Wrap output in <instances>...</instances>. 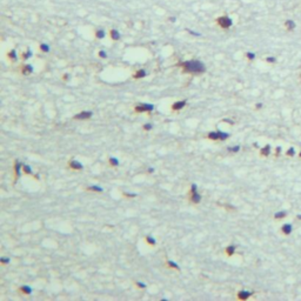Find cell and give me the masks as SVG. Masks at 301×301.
Segmentation results:
<instances>
[{
  "label": "cell",
  "instance_id": "obj_12",
  "mask_svg": "<svg viewBox=\"0 0 301 301\" xmlns=\"http://www.w3.org/2000/svg\"><path fill=\"white\" fill-rule=\"evenodd\" d=\"M282 232H283L285 234H290V232H292V226H290V224L283 225V227H282Z\"/></svg>",
  "mask_w": 301,
  "mask_h": 301
},
{
  "label": "cell",
  "instance_id": "obj_39",
  "mask_svg": "<svg viewBox=\"0 0 301 301\" xmlns=\"http://www.w3.org/2000/svg\"><path fill=\"white\" fill-rule=\"evenodd\" d=\"M224 121H226V122H228V124H231V125H233V121H231V120H224Z\"/></svg>",
  "mask_w": 301,
  "mask_h": 301
},
{
  "label": "cell",
  "instance_id": "obj_37",
  "mask_svg": "<svg viewBox=\"0 0 301 301\" xmlns=\"http://www.w3.org/2000/svg\"><path fill=\"white\" fill-rule=\"evenodd\" d=\"M99 55H100L101 58H106V53H105V52H102V51L99 53Z\"/></svg>",
  "mask_w": 301,
  "mask_h": 301
},
{
  "label": "cell",
  "instance_id": "obj_11",
  "mask_svg": "<svg viewBox=\"0 0 301 301\" xmlns=\"http://www.w3.org/2000/svg\"><path fill=\"white\" fill-rule=\"evenodd\" d=\"M234 252H235V246H234V245H231V246H228V247L226 248V253H227L228 255H233Z\"/></svg>",
  "mask_w": 301,
  "mask_h": 301
},
{
  "label": "cell",
  "instance_id": "obj_28",
  "mask_svg": "<svg viewBox=\"0 0 301 301\" xmlns=\"http://www.w3.org/2000/svg\"><path fill=\"white\" fill-rule=\"evenodd\" d=\"M240 150V146H235V147H228V150L229 152H238Z\"/></svg>",
  "mask_w": 301,
  "mask_h": 301
},
{
  "label": "cell",
  "instance_id": "obj_34",
  "mask_svg": "<svg viewBox=\"0 0 301 301\" xmlns=\"http://www.w3.org/2000/svg\"><path fill=\"white\" fill-rule=\"evenodd\" d=\"M137 285H138V287H140V288H145V287H146V285H145V283H140V282H137Z\"/></svg>",
  "mask_w": 301,
  "mask_h": 301
},
{
  "label": "cell",
  "instance_id": "obj_40",
  "mask_svg": "<svg viewBox=\"0 0 301 301\" xmlns=\"http://www.w3.org/2000/svg\"><path fill=\"white\" fill-rule=\"evenodd\" d=\"M261 106H262L261 104H258V105H257V108H261Z\"/></svg>",
  "mask_w": 301,
  "mask_h": 301
},
{
  "label": "cell",
  "instance_id": "obj_31",
  "mask_svg": "<svg viewBox=\"0 0 301 301\" xmlns=\"http://www.w3.org/2000/svg\"><path fill=\"white\" fill-rule=\"evenodd\" d=\"M247 58L248 59H251V60H253V59L255 58V54L254 53H247Z\"/></svg>",
  "mask_w": 301,
  "mask_h": 301
},
{
  "label": "cell",
  "instance_id": "obj_19",
  "mask_svg": "<svg viewBox=\"0 0 301 301\" xmlns=\"http://www.w3.org/2000/svg\"><path fill=\"white\" fill-rule=\"evenodd\" d=\"M111 34H112V38H113L114 40H118L119 38H120V34H119L118 31H115V30H113V31L111 32Z\"/></svg>",
  "mask_w": 301,
  "mask_h": 301
},
{
  "label": "cell",
  "instance_id": "obj_17",
  "mask_svg": "<svg viewBox=\"0 0 301 301\" xmlns=\"http://www.w3.org/2000/svg\"><path fill=\"white\" fill-rule=\"evenodd\" d=\"M109 163H111L112 166H114V167L119 166V161L117 158H111V159H109Z\"/></svg>",
  "mask_w": 301,
  "mask_h": 301
},
{
  "label": "cell",
  "instance_id": "obj_26",
  "mask_svg": "<svg viewBox=\"0 0 301 301\" xmlns=\"http://www.w3.org/2000/svg\"><path fill=\"white\" fill-rule=\"evenodd\" d=\"M286 215V212H279V213H275V218L277 219H281V218H283Z\"/></svg>",
  "mask_w": 301,
  "mask_h": 301
},
{
  "label": "cell",
  "instance_id": "obj_7",
  "mask_svg": "<svg viewBox=\"0 0 301 301\" xmlns=\"http://www.w3.org/2000/svg\"><path fill=\"white\" fill-rule=\"evenodd\" d=\"M185 105H186V100L176 101V102H174L172 105V109L173 111H179V109H181L183 107H185Z\"/></svg>",
  "mask_w": 301,
  "mask_h": 301
},
{
  "label": "cell",
  "instance_id": "obj_24",
  "mask_svg": "<svg viewBox=\"0 0 301 301\" xmlns=\"http://www.w3.org/2000/svg\"><path fill=\"white\" fill-rule=\"evenodd\" d=\"M22 168H24V172L26 173V174H32V170H31L30 166H24Z\"/></svg>",
  "mask_w": 301,
  "mask_h": 301
},
{
  "label": "cell",
  "instance_id": "obj_3",
  "mask_svg": "<svg viewBox=\"0 0 301 301\" xmlns=\"http://www.w3.org/2000/svg\"><path fill=\"white\" fill-rule=\"evenodd\" d=\"M92 117V112L91 111H84V112H80L79 114L74 115V119H78V120H85V119H89Z\"/></svg>",
  "mask_w": 301,
  "mask_h": 301
},
{
  "label": "cell",
  "instance_id": "obj_8",
  "mask_svg": "<svg viewBox=\"0 0 301 301\" xmlns=\"http://www.w3.org/2000/svg\"><path fill=\"white\" fill-rule=\"evenodd\" d=\"M191 199H192V201H193L194 204H199L201 201V195L198 193V192H194V193H192V198Z\"/></svg>",
  "mask_w": 301,
  "mask_h": 301
},
{
  "label": "cell",
  "instance_id": "obj_35",
  "mask_svg": "<svg viewBox=\"0 0 301 301\" xmlns=\"http://www.w3.org/2000/svg\"><path fill=\"white\" fill-rule=\"evenodd\" d=\"M194 192H196V185L195 183L192 185V193H194Z\"/></svg>",
  "mask_w": 301,
  "mask_h": 301
},
{
  "label": "cell",
  "instance_id": "obj_4",
  "mask_svg": "<svg viewBox=\"0 0 301 301\" xmlns=\"http://www.w3.org/2000/svg\"><path fill=\"white\" fill-rule=\"evenodd\" d=\"M219 24H220L222 27L227 28V27L232 26V20H231L229 18H226V17H224V18H220V19H219Z\"/></svg>",
  "mask_w": 301,
  "mask_h": 301
},
{
  "label": "cell",
  "instance_id": "obj_9",
  "mask_svg": "<svg viewBox=\"0 0 301 301\" xmlns=\"http://www.w3.org/2000/svg\"><path fill=\"white\" fill-rule=\"evenodd\" d=\"M207 138L211 140H220V135H219V131H216V132H211L208 135H207Z\"/></svg>",
  "mask_w": 301,
  "mask_h": 301
},
{
  "label": "cell",
  "instance_id": "obj_29",
  "mask_svg": "<svg viewBox=\"0 0 301 301\" xmlns=\"http://www.w3.org/2000/svg\"><path fill=\"white\" fill-rule=\"evenodd\" d=\"M0 261H1L2 264H8V262H10V258H1L0 259Z\"/></svg>",
  "mask_w": 301,
  "mask_h": 301
},
{
  "label": "cell",
  "instance_id": "obj_21",
  "mask_svg": "<svg viewBox=\"0 0 301 301\" xmlns=\"http://www.w3.org/2000/svg\"><path fill=\"white\" fill-rule=\"evenodd\" d=\"M167 264H168V266H170V267H172V268H175V269H178V270H180V267H179V266H178V265H176V264H175L174 261H168Z\"/></svg>",
  "mask_w": 301,
  "mask_h": 301
},
{
  "label": "cell",
  "instance_id": "obj_13",
  "mask_svg": "<svg viewBox=\"0 0 301 301\" xmlns=\"http://www.w3.org/2000/svg\"><path fill=\"white\" fill-rule=\"evenodd\" d=\"M20 292H22L24 294H31L32 288L28 287V286H22V287H20Z\"/></svg>",
  "mask_w": 301,
  "mask_h": 301
},
{
  "label": "cell",
  "instance_id": "obj_32",
  "mask_svg": "<svg viewBox=\"0 0 301 301\" xmlns=\"http://www.w3.org/2000/svg\"><path fill=\"white\" fill-rule=\"evenodd\" d=\"M267 61H268V63H275V58L268 57V58H267Z\"/></svg>",
  "mask_w": 301,
  "mask_h": 301
},
{
  "label": "cell",
  "instance_id": "obj_30",
  "mask_svg": "<svg viewBox=\"0 0 301 301\" xmlns=\"http://www.w3.org/2000/svg\"><path fill=\"white\" fill-rule=\"evenodd\" d=\"M144 129H145V131H150V129H152V125H150V124L144 125Z\"/></svg>",
  "mask_w": 301,
  "mask_h": 301
},
{
  "label": "cell",
  "instance_id": "obj_36",
  "mask_svg": "<svg viewBox=\"0 0 301 301\" xmlns=\"http://www.w3.org/2000/svg\"><path fill=\"white\" fill-rule=\"evenodd\" d=\"M10 55H11V58H12V59H15V51H12V52H11V54H10Z\"/></svg>",
  "mask_w": 301,
  "mask_h": 301
},
{
  "label": "cell",
  "instance_id": "obj_6",
  "mask_svg": "<svg viewBox=\"0 0 301 301\" xmlns=\"http://www.w3.org/2000/svg\"><path fill=\"white\" fill-rule=\"evenodd\" d=\"M251 295H252L251 292H247V290H240L239 294H238V298H239L240 300H246V299H248Z\"/></svg>",
  "mask_w": 301,
  "mask_h": 301
},
{
  "label": "cell",
  "instance_id": "obj_1",
  "mask_svg": "<svg viewBox=\"0 0 301 301\" xmlns=\"http://www.w3.org/2000/svg\"><path fill=\"white\" fill-rule=\"evenodd\" d=\"M185 72H189V73H204L205 72V65L201 61L198 60H191V61H185L181 64Z\"/></svg>",
  "mask_w": 301,
  "mask_h": 301
},
{
  "label": "cell",
  "instance_id": "obj_14",
  "mask_svg": "<svg viewBox=\"0 0 301 301\" xmlns=\"http://www.w3.org/2000/svg\"><path fill=\"white\" fill-rule=\"evenodd\" d=\"M87 189L88 191H94V192H102L104 191L100 186H89V187H87Z\"/></svg>",
  "mask_w": 301,
  "mask_h": 301
},
{
  "label": "cell",
  "instance_id": "obj_15",
  "mask_svg": "<svg viewBox=\"0 0 301 301\" xmlns=\"http://www.w3.org/2000/svg\"><path fill=\"white\" fill-rule=\"evenodd\" d=\"M14 168H15V175L18 176L19 174H20V168H21V163L20 162H15V166H14Z\"/></svg>",
  "mask_w": 301,
  "mask_h": 301
},
{
  "label": "cell",
  "instance_id": "obj_10",
  "mask_svg": "<svg viewBox=\"0 0 301 301\" xmlns=\"http://www.w3.org/2000/svg\"><path fill=\"white\" fill-rule=\"evenodd\" d=\"M285 25H286V27L288 28V30H294L295 27H296V25H295V22L293 21V20H287V21L285 22Z\"/></svg>",
  "mask_w": 301,
  "mask_h": 301
},
{
  "label": "cell",
  "instance_id": "obj_20",
  "mask_svg": "<svg viewBox=\"0 0 301 301\" xmlns=\"http://www.w3.org/2000/svg\"><path fill=\"white\" fill-rule=\"evenodd\" d=\"M269 150H270V147H269L268 145H267V146H266L265 148H262V150H261V154H262V155H268V154H269Z\"/></svg>",
  "mask_w": 301,
  "mask_h": 301
},
{
  "label": "cell",
  "instance_id": "obj_33",
  "mask_svg": "<svg viewBox=\"0 0 301 301\" xmlns=\"http://www.w3.org/2000/svg\"><path fill=\"white\" fill-rule=\"evenodd\" d=\"M287 154H288V155H294V150H293V148H290L288 152H287Z\"/></svg>",
  "mask_w": 301,
  "mask_h": 301
},
{
  "label": "cell",
  "instance_id": "obj_25",
  "mask_svg": "<svg viewBox=\"0 0 301 301\" xmlns=\"http://www.w3.org/2000/svg\"><path fill=\"white\" fill-rule=\"evenodd\" d=\"M97 37L99 39H101V38H104L105 37V32L102 31V30H100V31H98L97 32Z\"/></svg>",
  "mask_w": 301,
  "mask_h": 301
},
{
  "label": "cell",
  "instance_id": "obj_18",
  "mask_svg": "<svg viewBox=\"0 0 301 301\" xmlns=\"http://www.w3.org/2000/svg\"><path fill=\"white\" fill-rule=\"evenodd\" d=\"M146 241L150 244V245H152V246H154L155 244H157V241H155V239L154 238H152V237H147L146 238Z\"/></svg>",
  "mask_w": 301,
  "mask_h": 301
},
{
  "label": "cell",
  "instance_id": "obj_27",
  "mask_svg": "<svg viewBox=\"0 0 301 301\" xmlns=\"http://www.w3.org/2000/svg\"><path fill=\"white\" fill-rule=\"evenodd\" d=\"M40 48H41V51H44V52H48L50 51V47L47 45H41Z\"/></svg>",
  "mask_w": 301,
  "mask_h": 301
},
{
  "label": "cell",
  "instance_id": "obj_22",
  "mask_svg": "<svg viewBox=\"0 0 301 301\" xmlns=\"http://www.w3.org/2000/svg\"><path fill=\"white\" fill-rule=\"evenodd\" d=\"M219 135H220V140H226L228 137H229L227 133H224V132H221V131H219Z\"/></svg>",
  "mask_w": 301,
  "mask_h": 301
},
{
  "label": "cell",
  "instance_id": "obj_23",
  "mask_svg": "<svg viewBox=\"0 0 301 301\" xmlns=\"http://www.w3.org/2000/svg\"><path fill=\"white\" fill-rule=\"evenodd\" d=\"M33 70H32V66L31 65H27V66H25V70H24V73L26 74V73H31Z\"/></svg>",
  "mask_w": 301,
  "mask_h": 301
},
{
  "label": "cell",
  "instance_id": "obj_5",
  "mask_svg": "<svg viewBox=\"0 0 301 301\" xmlns=\"http://www.w3.org/2000/svg\"><path fill=\"white\" fill-rule=\"evenodd\" d=\"M70 167L73 168V170H78V171H81L84 168V165L81 162L76 161V160H73V161L70 162Z\"/></svg>",
  "mask_w": 301,
  "mask_h": 301
},
{
  "label": "cell",
  "instance_id": "obj_2",
  "mask_svg": "<svg viewBox=\"0 0 301 301\" xmlns=\"http://www.w3.org/2000/svg\"><path fill=\"white\" fill-rule=\"evenodd\" d=\"M135 112H138V113H142V112H150V111H153L154 109V106L153 105H150V104H141V105H138V106H135Z\"/></svg>",
  "mask_w": 301,
  "mask_h": 301
},
{
  "label": "cell",
  "instance_id": "obj_16",
  "mask_svg": "<svg viewBox=\"0 0 301 301\" xmlns=\"http://www.w3.org/2000/svg\"><path fill=\"white\" fill-rule=\"evenodd\" d=\"M144 76H146V72L144 71V70H141L139 72H137V74L134 75V78L135 79H139V78H144Z\"/></svg>",
  "mask_w": 301,
  "mask_h": 301
},
{
  "label": "cell",
  "instance_id": "obj_41",
  "mask_svg": "<svg viewBox=\"0 0 301 301\" xmlns=\"http://www.w3.org/2000/svg\"><path fill=\"white\" fill-rule=\"evenodd\" d=\"M300 157H301V153H300Z\"/></svg>",
  "mask_w": 301,
  "mask_h": 301
},
{
  "label": "cell",
  "instance_id": "obj_38",
  "mask_svg": "<svg viewBox=\"0 0 301 301\" xmlns=\"http://www.w3.org/2000/svg\"><path fill=\"white\" fill-rule=\"evenodd\" d=\"M126 196H137V194H128V193H125Z\"/></svg>",
  "mask_w": 301,
  "mask_h": 301
}]
</instances>
